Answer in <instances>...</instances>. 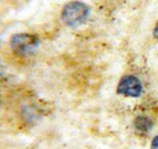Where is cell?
I'll use <instances>...</instances> for the list:
<instances>
[{"label": "cell", "mask_w": 158, "mask_h": 149, "mask_svg": "<svg viewBox=\"0 0 158 149\" xmlns=\"http://www.w3.org/2000/svg\"><path fill=\"white\" fill-rule=\"evenodd\" d=\"M90 14V9L81 1H70L62 10V21L67 26L76 27L84 24Z\"/></svg>", "instance_id": "obj_1"}, {"label": "cell", "mask_w": 158, "mask_h": 149, "mask_svg": "<svg viewBox=\"0 0 158 149\" xmlns=\"http://www.w3.org/2000/svg\"><path fill=\"white\" fill-rule=\"evenodd\" d=\"M39 44V38L37 36L27 33L15 34V35L12 36L11 42H10L12 50L15 53L23 56L31 55V53L35 52Z\"/></svg>", "instance_id": "obj_2"}, {"label": "cell", "mask_w": 158, "mask_h": 149, "mask_svg": "<svg viewBox=\"0 0 158 149\" xmlns=\"http://www.w3.org/2000/svg\"><path fill=\"white\" fill-rule=\"evenodd\" d=\"M143 86L141 81L134 75H125L117 86V94L126 97L138 98L142 95Z\"/></svg>", "instance_id": "obj_3"}, {"label": "cell", "mask_w": 158, "mask_h": 149, "mask_svg": "<svg viewBox=\"0 0 158 149\" xmlns=\"http://www.w3.org/2000/svg\"><path fill=\"white\" fill-rule=\"evenodd\" d=\"M133 125L135 131L139 134L144 135V134H147L152 129V127H153V121L145 115H139L134 120Z\"/></svg>", "instance_id": "obj_4"}, {"label": "cell", "mask_w": 158, "mask_h": 149, "mask_svg": "<svg viewBox=\"0 0 158 149\" xmlns=\"http://www.w3.org/2000/svg\"><path fill=\"white\" fill-rule=\"evenodd\" d=\"M151 149H158V135L155 136L152 140L151 144Z\"/></svg>", "instance_id": "obj_5"}, {"label": "cell", "mask_w": 158, "mask_h": 149, "mask_svg": "<svg viewBox=\"0 0 158 149\" xmlns=\"http://www.w3.org/2000/svg\"><path fill=\"white\" fill-rule=\"evenodd\" d=\"M154 37L155 38H157L158 39V22L156 23V25H155V29H154Z\"/></svg>", "instance_id": "obj_6"}, {"label": "cell", "mask_w": 158, "mask_h": 149, "mask_svg": "<svg viewBox=\"0 0 158 149\" xmlns=\"http://www.w3.org/2000/svg\"><path fill=\"white\" fill-rule=\"evenodd\" d=\"M2 76H3V70L1 68V65H0V79H2Z\"/></svg>", "instance_id": "obj_7"}]
</instances>
